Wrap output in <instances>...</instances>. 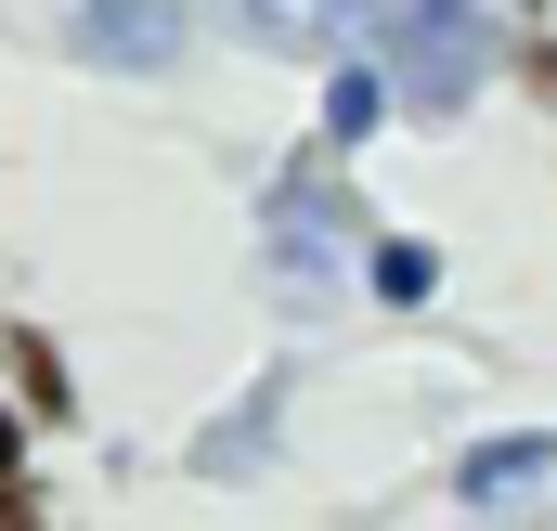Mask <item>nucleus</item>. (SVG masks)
<instances>
[{
  "instance_id": "1",
  "label": "nucleus",
  "mask_w": 557,
  "mask_h": 531,
  "mask_svg": "<svg viewBox=\"0 0 557 531\" xmlns=\"http://www.w3.org/2000/svg\"><path fill=\"white\" fill-rule=\"evenodd\" d=\"M493 39H506V0H389L376 13L389 104L403 118H467L480 78H493Z\"/></svg>"
},
{
  "instance_id": "2",
  "label": "nucleus",
  "mask_w": 557,
  "mask_h": 531,
  "mask_svg": "<svg viewBox=\"0 0 557 531\" xmlns=\"http://www.w3.org/2000/svg\"><path fill=\"white\" fill-rule=\"evenodd\" d=\"M260 221H273V272L311 298V285L337 272V221H350V208H337V182H324V169H285L273 195H260Z\"/></svg>"
},
{
  "instance_id": "3",
  "label": "nucleus",
  "mask_w": 557,
  "mask_h": 531,
  "mask_svg": "<svg viewBox=\"0 0 557 531\" xmlns=\"http://www.w3.org/2000/svg\"><path fill=\"white\" fill-rule=\"evenodd\" d=\"M260 52H350V39H376V13L389 0H221Z\"/></svg>"
},
{
  "instance_id": "4",
  "label": "nucleus",
  "mask_w": 557,
  "mask_h": 531,
  "mask_svg": "<svg viewBox=\"0 0 557 531\" xmlns=\"http://www.w3.org/2000/svg\"><path fill=\"white\" fill-rule=\"evenodd\" d=\"M78 52L91 65H182V0H78Z\"/></svg>"
},
{
  "instance_id": "5",
  "label": "nucleus",
  "mask_w": 557,
  "mask_h": 531,
  "mask_svg": "<svg viewBox=\"0 0 557 531\" xmlns=\"http://www.w3.org/2000/svg\"><path fill=\"white\" fill-rule=\"evenodd\" d=\"M545 467H557V441H545V428H506V441H480V454L454 467V506H519Z\"/></svg>"
},
{
  "instance_id": "6",
  "label": "nucleus",
  "mask_w": 557,
  "mask_h": 531,
  "mask_svg": "<svg viewBox=\"0 0 557 531\" xmlns=\"http://www.w3.org/2000/svg\"><path fill=\"white\" fill-rule=\"evenodd\" d=\"M363 285H376L389 311H428V298H441V247H428V234H376V247H363Z\"/></svg>"
},
{
  "instance_id": "7",
  "label": "nucleus",
  "mask_w": 557,
  "mask_h": 531,
  "mask_svg": "<svg viewBox=\"0 0 557 531\" xmlns=\"http://www.w3.org/2000/svg\"><path fill=\"white\" fill-rule=\"evenodd\" d=\"M376 118H389V78H376V65H337V78H324V143H363Z\"/></svg>"
}]
</instances>
